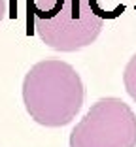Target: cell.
<instances>
[{"instance_id":"6da1fadb","label":"cell","mask_w":136,"mask_h":147,"mask_svg":"<svg viewBox=\"0 0 136 147\" xmlns=\"http://www.w3.org/2000/svg\"><path fill=\"white\" fill-rule=\"evenodd\" d=\"M85 100L83 81L76 68L61 59L40 61L23 79V102L28 115L42 126H66Z\"/></svg>"},{"instance_id":"7a4b0ae2","label":"cell","mask_w":136,"mask_h":147,"mask_svg":"<svg viewBox=\"0 0 136 147\" xmlns=\"http://www.w3.org/2000/svg\"><path fill=\"white\" fill-rule=\"evenodd\" d=\"M28 34H36L47 47L72 53L91 45L104 28L89 0H44L26 8Z\"/></svg>"},{"instance_id":"3957f363","label":"cell","mask_w":136,"mask_h":147,"mask_svg":"<svg viewBox=\"0 0 136 147\" xmlns=\"http://www.w3.org/2000/svg\"><path fill=\"white\" fill-rule=\"evenodd\" d=\"M70 147H136V115L121 98L97 100L74 126Z\"/></svg>"},{"instance_id":"277c9868","label":"cell","mask_w":136,"mask_h":147,"mask_svg":"<svg viewBox=\"0 0 136 147\" xmlns=\"http://www.w3.org/2000/svg\"><path fill=\"white\" fill-rule=\"evenodd\" d=\"M91 9L100 19H117L125 11V0H89Z\"/></svg>"},{"instance_id":"5b68a950","label":"cell","mask_w":136,"mask_h":147,"mask_svg":"<svg viewBox=\"0 0 136 147\" xmlns=\"http://www.w3.org/2000/svg\"><path fill=\"white\" fill-rule=\"evenodd\" d=\"M123 83H125V91H127L129 96L136 102V53L129 59L127 66H125Z\"/></svg>"},{"instance_id":"8992f818","label":"cell","mask_w":136,"mask_h":147,"mask_svg":"<svg viewBox=\"0 0 136 147\" xmlns=\"http://www.w3.org/2000/svg\"><path fill=\"white\" fill-rule=\"evenodd\" d=\"M12 11H13V0H0V23L6 17L13 15Z\"/></svg>"},{"instance_id":"52a82bcc","label":"cell","mask_w":136,"mask_h":147,"mask_svg":"<svg viewBox=\"0 0 136 147\" xmlns=\"http://www.w3.org/2000/svg\"><path fill=\"white\" fill-rule=\"evenodd\" d=\"M30 2H34V0H26V4H30Z\"/></svg>"}]
</instances>
